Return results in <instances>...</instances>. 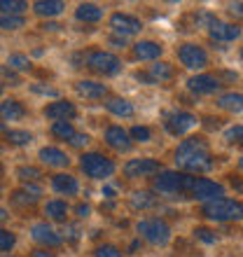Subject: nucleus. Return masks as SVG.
Here are the masks:
<instances>
[{"label": "nucleus", "mask_w": 243, "mask_h": 257, "mask_svg": "<svg viewBox=\"0 0 243 257\" xmlns=\"http://www.w3.org/2000/svg\"><path fill=\"white\" fill-rule=\"evenodd\" d=\"M176 164L187 173H203L213 166L208 143L203 138H187L176 150Z\"/></svg>", "instance_id": "1"}, {"label": "nucleus", "mask_w": 243, "mask_h": 257, "mask_svg": "<svg viewBox=\"0 0 243 257\" xmlns=\"http://www.w3.org/2000/svg\"><path fill=\"white\" fill-rule=\"evenodd\" d=\"M203 215L217 222H229V220H243V203L234 199H215V201L203 203Z\"/></svg>", "instance_id": "2"}, {"label": "nucleus", "mask_w": 243, "mask_h": 257, "mask_svg": "<svg viewBox=\"0 0 243 257\" xmlns=\"http://www.w3.org/2000/svg\"><path fill=\"white\" fill-rule=\"evenodd\" d=\"M194 185V176L189 173H178V171H162L155 178V190L166 192V194H178V192H187Z\"/></svg>", "instance_id": "3"}, {"label": "nucleus", "mask_w": 243, "mask_h": 257, "mask_svg": "<svg viewBox=\"0 0 243 257\" xmlns=\"http://www.w3.org/2000/svg\"><path fill=\"white\" fill-rule=\"evenodd\" d=\"M80 169L94 180H105L115 173V164H112V159L98 155V152H89V155L82 157Z\"/></svg>", "instance_id": "4"}, {"label": "nucleus", "mask_w": 243, "mask_h": 257, "mask_svg": "<svg viewBox=\"0 0 243 257\" xmlns=\"http://www.w3.org/2000/svg\"><path fill=\"white\" fill-rule=\"evenodd\" d=\"M138 234H143L145 241H150L152 245H164L169 243L171 238V227L159 217H148V220H141L138 222Z\"/></svg>", "instance_id": "5"}, {"label": "nucleus", "mask_w": 243, "mask_h": 257, "mask_svg": "<svg viewBox=\"0 0 243 257\" xmlns=\"http://www.w3.org/2000/svg\"><path fill=\"white\" fill-rule=\"evenodd\" d=\"M224 187L215 180H208V178H194V185L189 190V196H194L196 201H215V199H222Z\"/></svg>", "instance_id": "6"}, {"label": "nucleus", "mask_w": 243, "mask_h": 257, "mask_svg": "<svg viewBox=\"0 0 243 257\" xmlns=\"http://www.w3.org/2000/svg\"><path fill=\"white\" fill-rule=\"evenodd\" d=\"M87 66L94 70V73H101V75H117L119 73V59L110 52H91L87 56Z\"/></svg>", "instance_id": "7"}, {"label": "nucleus", "mask_w": 243, "mask_h": 257, "mask_svg": "<svg viewBox=\"0 0 243 257\" xmlns=\"http://www.w3.org/2000/svg\"><path fill=\"white\" fill-rule=\"evenodd\" d=\"M178 56H180L182 66L189 68V70H201V68L208 66V54L203 52V47L192 45V42L182 45V47L178 49Z\"/></svg>", "instance_id": "8"}, {"label": "nucleus", "mask_w": 243, "mask_h": 257, "mask_svg": "<svg viewBox=\"0 0 243 257\" xmlns=\"http://www.w3.org/2000/svg\"><path fill=\"white\" fill-rule=\"evenodd\" d=\"M110 28L115 31V33H119L122 38H127V35H136L138 31L143 28L141 19H136V17H131V14H112L110 17Z\"/></svg>", "instance_id": "9"}, {"label": "nucleus", "mask_w": 243, "mask_h": 257, "mask_svg": "<svg viewBox=\"0 0 243 257\" xmlns=\"http://www.w3.org/2000/svg\"><path fill=\"white\" fill-rule=\"evenodd\" d=\"M194 124H196V117L192 115V112H182V110L171 112V115L166 117V128H169V134H173V136L187 134Z\"/></svg>", "instance_id": "10"}, {"label": "nucleus", "mask_w": 243, "mask_h": 257, "mask_svg": "<svg viewBox=\"0 0 243 257\" xmlns=\"http://www.w3.org/2000/svg\"><path fill=\"white\" fill-rule=\"evenodd\" d=\"M159 171V162L157 159H131L124 164V173L129 178H141V176H152Z\"/></svg>", "instance_id": "11"}, {"label": "nucleus", "mask_w": 243, "mask_h": 257, "mask_svg": "<svg viewBox=\"0 0 243 257\" xmlns=\"http://www.w3.org/2000/svg\"><path fill=\"white\" fill-rule=\"evenodd\" d=\"M210 38L217 42H234L241 35V28L236 26V24H224V21H213L210 24Z\"/></svg>", "instance_id": "12"}, {"label": "nucleus", "mask_w": 243, "mask_h": 257, "mask_svg": "<svg viewBox=\"0 0 243 257\" xmlns=\"http://www.w3.org/2000/svg\"><path fill=\"white\" fill-rule=\"evenodd\" d=\"M45 115L49 119H56V122H68V119H73L77 115V110H75V105L70 101H54L45 108Z\"/></svg>", "instance_id": "13"}, {"label": "nucleus", "mask_w": 243, "mask_h": 257, "mask_svg": "<svg viewBox=\"0 0 243 257\" xmlns=\"http://www.w3.org/2000/svg\"><path fill=\"white\" fill-rule=\"evenodd\" d=\"M105 143H108L112 150H117V152L131 150V136L122 126H108V131H105Z\"/></svg>", "instance_id": "14"}, {"label": "nucleus", "mask_w": 243, "mask_h": 257, "mask_svg": "<svg viewBox=\"0 0 243 257\" xmlns=\"http://www.w3.org/2000/svg\"><path fill=\"white\" fill-rule=\"evenodd\" d=\"M164 52V47L159 42H152V40H141L134 45V56L138 61H155L159 59Z\"/></svg>", "instance_id": "15"}, {"label": "nucleus", "mask_w": 243, "mask_h": 257, "mask_svg": "<svg viewBox=\"0 0 243 257\" xmlns=\"http://www.w3.org/2000/svg\"><path fill=\"white\" fill-rule=\"evenodd\" d=\"M187 87L194 94H215L217 89H220V82L213 75H196V77H192L187 82Z\"/></svg>", "instance_id": "16"}, {"label": "nucleus", "mask_w": 243, "mask_h": 257, "mask_svg": "<svg viewBox=\"0 0 243 257\" xmlns=\"http://www.w3.org/2000/svg\"><path fill=\"white\" fill-rule=\"evenodd\" d=\"M31 236H33L35 243H42V245H59L61 243V236L56 234L47 222H38L33 224V229H31Z\"/></svg>", "instance_id": "17"}, {"label": "nucleus", "mask_w": 243, "mask_h": 257, "mask_svg": "<svg viewBox=\"0 0 243 257\" xmlns=\"http://www.w3.org/2000/svg\"><path fill=\"white\" fill-rule=\"evenodd\" d=\"M75 89H77V94L89 98V101H98V98H103V96L108 94V87L94 80H80L75 84Z\"/></svg>", "instance_id": "18"}, {"label": "nucleus", "mask_w": 243, "mask_h": 257, "mask_svg": "<svg viewBox=\"0 0 243 257\" xmlns=\"http://www.w3.org/2000/svg\"><path fill=\"white\" fill-rule=\"evenodd\" d=\"M52 185H54V190L59 192V194H66V196L77 194V190H80L77 180H75L73 176H68V173H59V176H54L52 178Z\"/></svg>", "instance_id": "19"}, {"label": "nucleus", "mask_w": 243, "mask_h": 257, "mask_svg": "<svg viewBox=\"0 0 243 257\" xmlns=\"http://www.w3.org/2000/svg\"><path fill=\"white\" fill-rule=\"evenodd\" d=\"M26 115V110L21 105L19 101H3L0 103V119H5V122H14V119H21V117Z\"/></svg>", "instance_id": "20"}, {"label": "nucleus", "mask_w": 243, "mask_h": 257, "mask_svg": "<svg viewBox=\"0 0 243 257\" xmlns=\"http://www.w3.org/2000/svg\"><path fill=\"white\" fill-rule=\"evenodd\" d=\"M40 159H42V164H47V166H68V155L66 152H61L59 148H42L40 150Z\"/></svg>", "instance_id": "21"}, {"label": "nucleus", "mask_w": 243, "mask_h": 257, "mask_svg": "<svg viewBox=\"0 0 243 257\" xmlns=\"http://www.w3.org/2000/svg\"><path fill=\"white\" fill-rule=\"evenodd\" d=\"M217 105H220L222 110H227V112L238 115V112H243V94H234V91L222 94L220 98H217Z\"/></svg>", "instance_id": "22"}, {"label": "nucleus", "mask_w": 243, "mask_h": 257, "mask_svg": "<svg viewBox=\"0 0 243 257\" xmlns=\"http://www.w3.org/2000/svg\"><path fill=\"white\" fill-rule=\"evenodd\" d=\"M173 75H176V70H173V66L171 63H164V61H157L155 66H150V82H169L173 80Z\"/></svg>", "instance_id": "23"}, {"label": "nucleus", "mask_w": 243, "mask_h": 257, "mask_svg": "<svg viewBox=\"0 0 243 257\" xmlns=\"http://www.w3.org/2000/svg\"><path fill=\"white\" fill-rule=\"evenodd\" d=\"M75 17H77L80 21L94 24V21H98L103 17V10L98 5H94V3H82V5L75 10Z\"/></svg>", "instance_id": "24"}, {"label": "nucleus", "mask_w": 243, "mask_h": 257, "mask_svg": "<svg viewBox=\"0 0 243 257\" xmlns=\"http://www.w3.org/2000/svg\"><path fill=\"white\" fill-rule=\"evenodd\" d=\"M63 3H59V0H38L33 5L35 14L38 17H56V14L63 12Z\"/></svg>", "instance_id": "25"}, {"label": "nucleus", "mask_w": 243, "mask_h": 257, "mask_svg": "<svg viewBox=\"0 0 243 257\" xmlns=\"http://www.w3.org/2000/svg\"><path fill=\"white\" fill-rule=\"evenodd\" d=\"M105 108L117 117H131L134 115V105H131L129 101H124V98H110V101L105 103Z\"/></svg>", "instance_id": "26"}, {"label": "nucleus", "mask_w": 243, "mask_h": 257, "mask_svg": "<svg viewBox=\"0 0 243 257\" xmlns=\"http://www.w3.org/2000/svg\"><path fill=\"white\" fill-rule=\"evenodd\" d=\"M45 215L47 217H52V220H66V215H68V206H66V201H59V199H54V201H49L47 206H45Z\"/></svg>", "instance_id": "27"}, {"label": "nucleus", "mask_w": 243, "mask_h": 257, "mask_svg": "<svg viewBox=\"0 0 243 257\" xmlns=\"http://www.w3.org/2000/svg\"><path fill=\"white\" fill-rule=\"evenodd\" d=\"M26 3L24 0H0V12L5 14H17V17H21V12L26 10Z\"/></svg>", "instance_id": "28"}, {"label": "nucleus", "mask_w": 243, "mask_h": 257, "mask_svg": "<svg viewBox=\"0 0 243 257\" xmlns=\"http://www.w3.org/2000/svg\"><path fill=\"white\" fill-rule=\"evenodd\" d=\"M24 26V17H17V14H0V28L3 31H17V28Z\"/></svg>", "instance_id": "29"}, {"label": "nucleus", "mask_w": 243, "mask_h": 257, "mask_svg": "<svg viewBox=\"0 0 243 257\" xmlns=\"http://www.w3.org/2000/svg\"><path fill=\"white\" fill-rule=\"evenodd\" d=\"M5 141L12 143V145H28V143L33 141V136L28 134V131H5Z\"/></svg>", "instance_id": "30"}, {"label": "nucleus", "mask_w": 243, "mask_h": 257, "mask_svg": "<svg viewBox=\"0 0 243 257\" xmlns=\"http://www.w3.org/2000/svg\"><path fill=\"white\" fill-rule=\"evenodd\" d=\"M52 134L56 138H63V141H70L75 136V128L70 126V122H54L52 124Z\"/></svg>", "instance_id": "31"}, {"label": "nucleus", "mask_w": 243, "mask_h": 257, "mask_svg": "<svg viewBox=\"0 0 243 257\" xmlns=\"http://www.w3.org/2000/svg\"><path fill=\"white\" fill-rule=\"evenodd\" d=\"M10 68H14V70H31V59L24 54H12L10 56Z\"/></svg>", "instance_id": "32"}, {"label": "nucleus", "mask_w": 243, "mask_h": 257, "mask_svg": "<svg viewBox=\"0 0 243 257\" xmlns=\"http://www.w3.org/2000/svg\"><path fill=\"white\" fill-rule=\"evenodd\" d=\"M131 203H134L136 208H148V206H152V203H155V199H152L148 192H136L134 199H131Z\"/></svg>", "instance_id": "33"}, {"label": "nucleus", "mask_w": 243, "mask_h": 257, "mask_svg": "<svg viewBox=\"0 0 243 257\" xmlns=\"http://www.w3.org/2000/svg\"><path fill=\"white\" fill-rule=\"evenodd\" d=\"M224 141L227 143H236V145H243V126H231L224 131Z\"/></svg>", "instance_id": "34"}, {"label": "nucleus", "mask_w": 243, "mask_h": 257, "mask_svg": "<svg viewBox=\"0 0 243 257\" xmlns=\"http://www.w3.org/2000/svg\"><path fill=\"white\" fill-rule=\"evenodd\" d=\"M129 136H131L134 141H138V143H148L150 138H152V134H150V128H148V126H134Z\"/></svg>", "instance_id": "35"}, {"label": "nucleus", "mask_w": 243, "mask_h": 257, "mask_svg": "<svg viewBox=\"0 0 243 257\" xmlns=\"http://www.w3.org/2000/svg\"><path fill=\"white\" fill-rule=\"evenodd\" d=\"M12 245H14V234L0 229V250H10Z\"/></svg>", "instance_id": "36"}, {"label": "nucleus", "mask_w": 243, "mask_h": 257, "mask_svg": "<svg viewBox=\"0 0 243 257\" xmlns=\"http://www.w3.org/2000/svg\"><path fill=\"white\" fill-rule=\"evenodd\" d=\"M96 257H122V252L117 250L115 245H101L96 250Z\"/></svg>", "instance_id": "37"}, {"label": "nucleus", "mask_w": 243, "mask_h": 257, "mask_svg": "<svg viewBox=\"0 0 243 257\" xmlns=\"http://www.w3.org/2000/svg\"><path fill=\"white\" fill-rule=\"evenodd\" d=\"M17 176L19 178H28V180H38V178H40V171L38 169H31V166H21L19 171H17Z\"/></svg>", "instance_id": "38"}, {"label": "nucleus", "mask_w": 243, "mask_h": 257, "mask_svg": "<svg viewBox=\"0 0 243 257\" xmlns=\"http://www.w3.org/2000/svg\"><path fill=\"white\" fill-rule=\"evenodd\" d=\"M0 77L7 82H12V84H19V75L14 73L12 68H5V66H0Z\"/></svg>", "instance_id": "39"}, {"label": "nucleus", "mask_w": 243, "mask_h": 257, "mask_svg": "<svg viewBox=\"0 0 243 257\" xmlns=\"http://www.w3.org/2000/svg\"><path fill=\"white\" fill-rule=\"evenodd\" d=\"M194 234H196V238H201L203 243H215V241H217V236L210 229H196Z\"/></svg>", "instance_id": "40"}, {"label": "nucleus", "mask_w": 243, "mask_h": 257, "mask_svg": "<svg viewBox=\"0 0 243 257\" xmlns=\"http://www.w3.org/2000/svg\"><path fill=\"white\" fill-rule=\"evenodd\" d=\"M87 143H89L87 134H75L73 138H70V145H73V148H82V145H87Z\"/></svg>", "instance_id": "41"}, {"label": "nucleus", "mask_w": 243, "mask_h": 257, "mask_svg": "<svg viewBox=\"0 0 243 257\" xmlns=\"http://www.w3.org/2000/svg\"><path fill=\"white\" fill-rule=\"evenodd\" d=\"M229 14L236 17V19H243V3H231L229 5Z\"/></svg>", "instance_id": "42"}, {"label": "nucleus", "mask_w": 243, "mask_h": 257, "mask_svg": "<svg viewBox=\"0 0 243 257\" xmlns=\"http://www.w3.org/2000/svg\"><path fill=\"white\" fill-rule=\"evenodd\" d=\"M75 213H77L80 217H87L89 215V206H82V203H80V206L75 208Z\"/></svg>", "instance_id": "43"}, {"label": "nucleus", "mask_w": 243, "mask_h": 257, "mask_svg": "<svg viewBox=\"0 0 243 257\" xmlns=\"http://www.w3.org/2000/svg\"><path fill=\"white\" fill-rule=\"evenodd\" d=\"M33 91H38V94H49V96H56L54 89H42V87H33Z\"/></svg>", "instance_id": "44"}, {"label": "nucleus", "mask_w": 243, "mask_h": 257, "mask_svg": "<svg viewBox=\"0 0 243 257\" xmlns=\"http://www.w3.org/2000/svg\"><path fill=\"white\" fill-rule=\"evenodd\" d=\"M42 28H45V31H56V28H59V26H56V24H52V21H49V24H45V26H42Z\"/></svg>", "instance_id": "45"}, {"label": "nucleus", "mask_w": 243, "mask_h": 257, "mask_svg": "<svg viewBox=\"0 0 243 257\" xmlns=\"http://www.w3.org/2000/svg\"><path fill=\"white\" fill-rule=\"evenodd\" d=\"M35 257H52L49 252H35Z\"/></svg>", "instance_id": "46"}, {"label": "nucleus", "mask_w": 243, "mask_h": 257, "mask_svg": "<svg viewBox=\"0 0 243 257\" xmlns=\"http://www.w3.org/2000/svg\"><path fill=\"white\" fill-rule=\"evenodd\" d=\"M5 217H7V213H5V210H3V208H0V222H3Z\"/></svg>", "instance_id": "47"}, {"label": "nucleus", "mask_w": 243, "mask_h": 257, "mask_svg": "<svg viewBox=\"0 0 243 257\" xmlns=\"http://www.w3.org/2000/svg\"><path fill=\"white\" fill-rule=\"evenodd\" d=\"M234 187H236L238 192H243V183H234Z\"/></svg>", "instance_id": "48"}, {"label": "nucleus", "mask_w": 243, "mask_h": 257, "mask_svg": "<svg viewBox=\"0 0 243 257\" xmlns=\"http://www.w3.org/2000/svg\"><path fill=\"white\" fill-rule=\"evenodd\" d=\"M238 166H241V169H243V157H241V159H238Z\"/></svg>", "instance_id": "49"}, {"label": "nucleus", "mask_w": 243, "mask_h": 257, "mask_svg": "<svg viewBox=\"0 0 243 257\" xmlns=\"http://www.w3.org/2000/svg\"><path fill=\"white\" fill-rule=\"evenodd\" d=\"M241 59H243V49H241Z\"/></svg>", "instance_id": "50"}, {"label": "nucleus", "mask_w": 243, "mask_h": 257, "mask_svg": "<svg viewBox=\"0 0 243 257\" xmlns=\"http://www.w3.org/2000/svg\"><path fill=\"white\" fill-rule=\"evenodd\" d=\"M0 257H10V255H0Z\"/></svg>", "instance_id": "51"}]
</instances>
